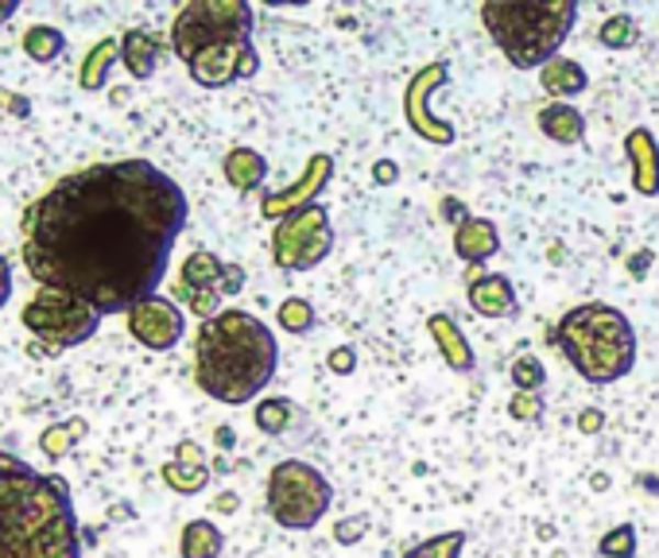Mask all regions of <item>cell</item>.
I'll return each instance as SVG.
<instances>
[{
    "label": "cell",
    "instance_id": "cell-1",
    "mask_svg": "<svg viewBox=\"0 0 659 558\" xmlns=\"http://www.w3.org/2000/svg\"><path fill=\"white\" fill-rule=\"evenodd\" d=\"M190 205L148 159L70 171L20 217L24 268L40 288H63L93 311L129 314L159 291Z\"/></svg>",
    "mask_w": 659,
    "mask_h": 558
},
{
    "label": "cell",
    "instance_id": "cell-2",
    "mask_svg": "<svg viewBox=\"0 0 659 558\" xmlns=\"http://www.w3.org/2000/svg\"><path fill=\"white\" fill-rule=\"evenodd\" d=\"M0 558H82L70 484L0 450Z\"/></svg>",
    "mask_w": 659,
    "mask_h": 558
},
{
    "label": "cell",
    "instance_id": "cell-3",
    "mask_svg": "<svg viewBox=\"0 0 659 558\" xmlns=\"http://www.w3.org/2000/svg\"><path fill=\"white\" fill-rule=\"evenodd\" d=\"M280 361L272 330L248 311H222L194 337V380L217 403H248L268 388Z\"/></svg>",
    "mask_w": 659,
    "mask_h": 558
},
{
    "label": "cell",
    "instance_id": "cell-4",
    "mask_svg": "<svg viewBox=\"0 0 659 558\" xmlns=\"http://www.w3.org/2000/svg\"><path fill=\"white\" fill-rule=\"evenodd\" d=\"M555 345L590 384H613L636 365V330L610 303L574 306L555 330Z\"/></svg>",
    "mask_w": 659,
    "mask_h": 558
},
{
    "label": "cell",
    "instance_id": "cell-5",
    "mask_svg": "<svg viewBox=\"0 0 659 558\" xmlns=\"http://www.w3.org/2000/svg\"><path fill=\"white\" fill-rule=\"evenodd\" d=\"M481 20L516 70H532V66L544 70L555 51L567 43L578 20V4L574 0H485Z\"/></svg>",
    "mask_w": 659,
    "mask_h": 558
},
{
    "label": "cell",
    "instance_id": "cell-6",
    "mask_svg": "<svg viewBox=\"0 0 659 558\" xmlns=\"http://www.w3.org/2000/svg\"><path fill=\"white\" fill-rule=\"evenodd\" d=\"M253 43V9L245 0H190L171 24V47L182 63L206 47Z\"/></svg>",
    "mask_w": 659,
    "mask_h": 558
},
{
    "label": "cell",
    "instance_id": "cell-7",
    "mask_svg": "<svg viewBox=\"0 0 659 558\" xmlns=\"http://www.w3.org/2000/svg\"><path fill=\"white\" fill-rule=\"evenodd\" d=\"M20 319H24V326L43 342L35 354H51V357L90 342L101 326V314L93 311L86 299L70 295V291L63 288H40L27 299Z\"/></svg>",
    "mask_w": 659,
    "mask_h": 558
},
{
    "label": "cell",
    "instance_id": "cell-8",
    "mask_svg": "<svg viewBox=\"0 0 659 558\" xmlns=\"http://www.w3.org/2000/svg\"><path fill=\"white\" fill-rule=\"evenodd\" d=\"M334 489L311 461L288 458L268 473V516L288 532H306L330 512Z\"/></svg>",
    "mask_w": 659,
    "mask_h": 558
},
{
    "label": "cell",
    "instance_id": "cell-9",
    "mask_svg": "<svg viewBox=\"0 0 659 558\" xmlns=\"http://www.w3.org/2000/svg\"><path fill=\"white\" fill-rule=\"evenodd\" d=\"M334 248V225L319 202L303 205L272 230V260L283 271H306L322 264Z\"/></svg>",
    "mask_w": 659,
    "mask_h": 558
},
{
    "label": "cell",
    "instance_id": "cell-10",
    "mask_svg": "<svg viewBox=\"0 0 659 558\" xmlns=\"http://www.w3.org/2000/svg\"><path fill=\"white\" fill-rule=\"evenodd\" d=\"M190 78L206 90H222L241 78H253L260 70V55L253 43H225V47H206L187 63Z\"/></svg>",
    "mask_w": 659,
    "mask_h": 558
},
{
    "label": "cell",
    "instance_id": "cell-11",
    "mask_svg": "<svg viewBox=\"0 0 659 558\" xmlns=\"http://www.w3.org/2000/svg\"><path fill=\"white\" fill-rule=\"evenodd\" d=\"M187 330V319H182V306L175 299H164V295H152L144 303H136L129 311V334L144 345V349H175Z\"/></svg>",
    "mask_w": 659,
    "mask_h": 558
},
{
    "label": "cell",
    "instance_id": "cell-12",
    "mask_svg": "<svg viewBox=\"0 0 659 558\" xmlns=\"http://www.w3.org/2000/svg\"><path fill=\"white\" fill-rule=\"evenodd\" d=\"M446 78V66H427L423 75H415V82L407 86V98H404V113H407V124H412L415 132H420L423 140H435V144H450L454 140V129L446 121H438V116H431L427 101H431V86L443 82Z\"/></svg>",
    "mask_w": 659,
    "mask_h": 558
},
{
    "label": "cell",
    "instance_id": "cell-13",
    "mask_svg": "<svg viewBox=\"0 0 659 558\" xmlns=\"http://www.w3.org/2000/svg\"><path fill=\"white\" fill-rule=\"evenodd\" d=\"M330 175H334V159L314 156L311 164H306V175L295 182V187L283 190V194L264 198V217H276V222H283V217L295 214V210H303V205H314V198H319V190L330 182Z\"/></svg>",
    "mask_w": 659,
    "mask_h": 558
},
{
    "label": "cell",
    "instance_id": "cell-14",
    "mask_svg": "<svg viewBox=\"0 0 659 558\" xmlns=\"http://www.w3.org/2000/svg\"><path fill=\"white\" fill-rule=\"evenodd\" d=\"M625 156L633 164V187L644 198L659 194V144L648 129H633L625 136Z\"/></svg>",
    "mask_w": 659,
    "mask_h": 558
},
{
    "label": "cell",
    "instance_id": "cell-15",
    "mask_svg": "<svg viewBox=\"0 0 659 558\" xmlns=\"http://www.w3.org/2000/svg\"><path fill=\"white\" fill-rule=\"evenodd\" d=\"M454 253L466 264H485L493 253H501V233L489 217H466L454 230Z\"/></svg>",
    "mask_w": 659,
    "mask_h": 558
},
{
    "label": "cell",
    "instance_id": "cell-16",
    "mask_svg": "<svg viewBox=\"0 0 659 558\" xmlns=\"http://www.w3.org/2000/svg\"><path fill=\"white\" fill-rule=\"evenodd\" d=\"M159 55H164V43H159L152 32H144V27H132V32H124L121 63H124V70L136 78V82H148V78L156 75Z\"/></svg>",
    "mask_w": 659,
    "mask_h": 558
},
{
    "label": "cell",
    "instance_id": "cell-17",
    "mask_svg": "<svg viewBox=\"0 0 659 558\" xmlns=\"http://www.w3.org/2000/svg\"><path fill=\"white\" fill-rule=\"evenodd\" d=\"M470 303L481 319H512V314H516V291H512V279L489 271L485 279H478V283L470 288Z\"/></svg>",
    "mask_w": 659,
    "mask_h": 558
},
{
    "label": "cell",
    "instance_id": "cell-18",
    "mask_svg": "<svg viewBox=\"0 0 659 558\" xmlns=\"http://www.w3.org/2000/svg\"><path fill=\"white\" fill-rule=\"evenodd\" d=\"M427 330H431V337H435L443 361L450 365L454 372H473V349H470V342H466V334H461L458 322H454L450 314H431Z\"/></svg>",
    "mask_w": 659,
    "mask_h": 558
},
{
    "label": "cell",
    "instance_id": "cell-19",
    "mask_svg": "<svg viewBox=\"0 0 659 558\" xmlns=\"http://www.w3.org/2000/svg\"><path fill=\"white\" fill-rule=\"evenodd\" d=\"M113 63H121V40H98L90 51H86L82 66H78V86L86 93H98L105 90L109 75H113Z\"/></svg>",
    "mask_w": 659,
    "mask_h": 558
},
{
    "label": "cell",
    "instance_id": "cell-20",
    "mask_svg": "<svg viewBox=\"0 0 659 558\" xmlns=\"http://www.w3.org/2000/svg\"><path fill=\"white\" fill-rule=\"evenodd\" d=\"M539 129L555 144H582L585 136V116L578 113L570 101H551V105L539 109Z\"/></svg>",
    "mask_w": 659,
    "mask_h": 558
},
{
    "label": "cell",
    "instance_id": "cell-21",
    "mask_svg": "<svg viewBox=\"0 0 659 558\" xmlns=\"http://www.w3.org/2000/svg\"><path fill=\"white\" fill-rule=\"evenodd\" d=\"M585 70L582 63H574V58H551V63L539 70V86H544V93H551L555 101H567L574 98V93L585 90Z\"/></svg>",
    "mask_w": 659,
    "mask_h": 558
},
{
    "label": "cell",
    "instance_id": "cell-22",
    "mask_svg": "<svg viewBox=\"0 0 659 558\" xmlns=\"http://www.w3.org/2000/svg\"><path fill=\"white\" fill-rule=\"evenodd\" d=\"M222 171H225V179H230L233 190L248 194V190L260 187L264 175H268V159H264L256 148H233L230 156H225Z\"/></svg>",
    "mask_w": 659,
    "mask_h": 558
},
{
    "label": "cell",
    "instance_id": "cell-23",
    "mask_svg": "<svg viewBox=\"0 0 659 558\" xmlns=\"http://www.w3.org/2000/svg\"><path fill=\"white\" fill-rule=\"evenodd\" d=\"M222 276H225V264L217 260L210 248H198L182 260V271L179 279L187 288H198V291H222Z\"/></svg>",
    "mask_w": 659,
    "mask_h": 558
},
{
    "label": "cell",
    "instance_id": "cell-24",
    "mask_svg": "<svg viewBox=\"0 0 659 558\" xmlns=\"http://www.w3.org/2000/svg\"><path fill=\"white\" fill-rule=\"evenodd\" d=\"M222 547H225L222 527H214L210 520H190V524L182 527V539H179L182 558H217Z\"/></svg>",
    "mask_w": 659,
    "mask_h": 558
},
{
    "label": "cell",
    "instance_id": "cell-25",
    "mask_svg": "<svg viewBox=\"0 0 659 558\" xmlns=\"http://www.w3.org/2000/svg\"><path fill=\"white\" fill-rule=\"evenodd\" d=\"M86 435V418H66V423H55V427H47L40 435V450H43V458H51V461H63L66 454L75 450L78 446V438Z\"/></svg>",
    "mask_w": 659,
    "mask_h": 558
},
{
    "label": "cell",
    "instance_id": "cell-26",
    "mask_svg": "<svg viewBox=\"0 0 659 558\" xmlns=\"http://www.w3.org/2000/svg\"><path fill=\"white\" fill-rule=\"evenodd\" d=\"M24 55L32 58V63H55L58 55L66 51V35L58 32V27H51V24H35V27H27L24 32Z\"/></svg>",
    "mask_w": 659,
    "mask_h": 558
},
{
    "label": "cell",
    "instance_id": "cell-27",
    "mask_svg": "<svg viewBox=\"0 0 659 558\" xmlns=\"http://www.w3.org/2000/svg\"><path fill=\"white\" fill-rule=\"evenodd\" d=\"M175 303H182L190 314H198L202 322L217 319L222 314V291H198V288H187L182 279H175V288H171Z\"/></svg>",
    "mask_w": 659,
    "mask_h": 558
},
{
    "label": "cell",
    "instance_id": "cell-28",
    "mask_svg": "<svg viewBox=\"0 0 659 558\" xmlns=\"http://www.w3.org/2000/svg\"><path fill=\"white\" fill-rule=\"evenodd\" d=\"M164 484L167 489H175L179 496H194L202 493L210 484V469L206 466H182V461H171V466H164Z\"/></svg>",
    "mask_w": 659,
    "mask_h": 558
},
{
    "label": "cell",
    "instance_id": "cell-29",
    "mask_svg": "<svg viewBox=\"0 0 659 558\" xmlns=\"http://www.w3.org/2000/svg\"><path fill=\"white\" fill-rule=\"evenodd\" d=\"M597 40H602V47H610V51L636 47V40H640V24H636L633 16H610L602 24V32H597Z\"/></svg>",
    "mask_w": 659,
    "mask_h": 558
},
{
    "label": "cell",
    "instance_id": "cell-30",
    "mask_svg": "<svg viewBox=\"0 0 659 558\" xmlns=\"http://www.w3.org/2000/svg\"><path fill=\"white\" fill-rule=\"evenodd\" d=\"M256 427L264 431V435H283V427L291 423V403L283 400V395H272V400L256 403Z\"/></svg>",
    "mask_w": 659,
    "mask_h": 558
},
{
    "label": "cell",
    "instance_id": "cell-31",
    "mask_svg": "<svg viewBox=\"0 0 659 558\" xmlns=\"http://www.w3.org/2000/svg\"><path fill=\"white\" fill-rule=\"evenodd\" d=\"M509 377H512V384H516V392H539V388L547 384L544 361H539V357H532V354L516 357V361H512V369H509Z\"/></svg>",
    "mask_w": 659,
    "mask_h": 558
},
{
    "label": "cell",
    "instance_id": "cell-32",
    "mask_svg": "<svg viewBox=\"0 0 659 558\" xmlns=\"http://www.w3.org/2000/svg\"><path fill=\"white\" fill-rule=\"evenodd\" d=\"M276 319H280V326L288 330V334H311L314 330V306L306 303V299H283L280 311H276Z\"/></svg>",
    "mask_w": 659,
    "mask_h": 558
},
{
    "label": "cell",
    "instance_id": "cell-33",
    "mask_svg": "<svg viewBox=\"0 0 659 558\" xmlns=\"http://www.w3.org/2000/svg\"><path fill=\"white\" fill-rule=\"evenodd\" d=\"M461 547H466V532H443L435 539L420 543L415 550H407L404 558H461Z\"/></svg>",
    "mask_w": 659,
    "mask_h": 558
},
{
    "label": "cell",
    "instance_id": "cell-34",
    "mask_svg": "<svg viewBox=\"0 0 659 558\" xmlns=\"http://www.w3.org/2000/svg\"><path fill=\"white\" fill-rule=\"evenodd\" d=\"M597 555L602 558H636V527L621 524V527H613V532H605L602 543H597Z\"/></svg>",
    "mask_w": 659,
    "mask_h": 558
},
{
    "label": "cell",
    "instance_id": "cell-35",
    "mask_svg": "<svg viewBox=\"0 0 659 558\" xmlns=\"http://www.w3.org/2000/svg\"><path fill=\"white\" fill-rule=\"evenodd\" d=\"M512 418H520V423H536L539 415H544V400H539V392H516L509 403Z\"/></svg>",
    "mask_w": 659,
    "mask_h": 558
},
{
    "label": "cell",
    "instance_id": "cell-36",
    "mask_svg": "<svg viewBox=\"0 0 659 558\" xmlns=\"http://www.w3.org/2000/svg\"><path fill=\"white\" fill-rule=\"evenodd\" d=\"M365 532H369V516H349V520H342V524L334 527V539H338L342 547H349V543H357Z\"/></svg>",
    "mask_w": 659,
    "mask_h": 558
},
{
    "label": "cell",
    "instance_id": "cell-37",
    "mask_svg": "<svg viewBox=\"0 0 659 558\" xmlns=\"http://www.w3.org/2000/svg\"><path fill=\"white\" fill-rule=\"evenodd\" d=\"M326 365H330V372H338V377H349V372L357 369V354L349 349V345H338V349H330Z\"/></svg>",
    "mask_w": 659,
    "mask_h": 558
},
{
    "label": "cell",
    "instance_id": "cell-38",
    "mask_svg": "<svg viewBox=\"0 0 659 558\" xmlns=\"http://www.w3.org/2000/svg\"><path fill=\"white\" fill-rule=\"evenodd\" d=\"M175 461H182V466H206V450L198 443H190V438H182V443L175 446Z\"/></svg>",
    "mask_w": 659,
    "mask_h": 558
},
{
    "label": "cell",
    "instance_id": "cell-39",
    "mask_svg": "<svg viewBox=\"0 0 659 558\" xmlns=\"http://www.w3.org/2000/svg\"><path fill=\"white\" fill-rule=\"evenodd\" d=\"M241 291H245V268H241V264H225L222 295H241Z\"/></svg>",
    "mask_w": 659,
    "mask_h": 558
},
{
    "label": "cell",
    "instance_id": "cell-40",
    "mask_svg": "<svg viewBox=\"0 0 659 558\" xmlns=\"http://www.w3.org/2000/svg\"><path fill=\"white\" fill-rule=\"evenodd\" d=\"M602 427H605V415H602V411L585 408L582 415H578V431H582V435H597Z\"/></svg>",
    "mask_w": 659,
    "mask_h": 558
},
{
    "label": "cell",
    "instance_id": "cell-41",
    "mask_svg": "<svg viewBox=\"0 0 659 558\" xmlns=\"http://www.w3.org/2000/svg\"><path fill=\"white\" fill-rule=\"evenodd\" d=\"M372 179H377V187H392V182L400 179V167H395L392 159H384V164L372 167Z\"/></svg>",
    "mask_w": 659,
    "mask_h": 558
},
{
    "label": "cell",
    "instance_id": "cell-42",
    "mask_svg": "<svg viewBox=\"0 0 659 558\" xmlns=\"http://www.w3.org/2000/svg\"><path fill=\"white\" fill-rule=\"evenodd\" d=\"M9 299H12V268H9V260L0 256V311H4Z\"/></svg>",
    "mask_w": 659,
    "mask_h": 558
},
{
    "label": "cell",
    "instance_id": "cell-43",
    "mask_svg": "<svg viewBox=\"0 0 659 558\" xmlns=\"http://www.w3.org/2000/svg\"><path fill=\"white\" fill-rule=\"evenodd\" d=\"M233 443H237V438H233V427H217V446H222V450H230Z\"/></svg>",
    "mask_w": 659,
    "mask_h": 558
},
{
    "label": "cell",
    "instance_id": "cell-44",
    "mask_svg": "<svg viewBox=\"0 0 659 558\" xmlns=\"http://www.w3.org/2000/svg\"><path fill=\"white\" fill-rule=\"evenodd\" d=\"M12 16H16V0H4V4H0V24H9Z\"/></svg>",
    "mask_w": 659,
    "mask_h": 558
},
{
    "label": "cell",
    "instance_id": "cell-45",
    "mask_svg": "<svg viewBox=\"0 0 659 558\" xmlns=\"http://www.w3.org/2000/svg\"><path fill=\"white\" fill-rule=\"evenodd\" d=\"M217 509H222V512H233V509H237V496H233V493H225L222 501H217Z\"/></svg>",
    "mask_w": 659,
    "mask_h": 558
}]
</instances>
